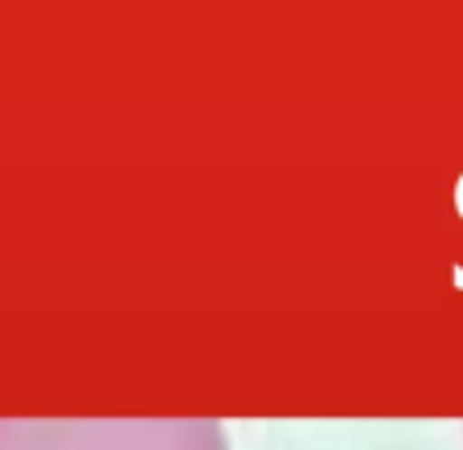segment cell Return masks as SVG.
<instances>
[{
  "label": "cell",
  "instance_id": "cell-1",
  "mask_svg": "<svg viewBox=\"0 0 463 450\" xmlns=\"http://www.w3.org/2000/svg\"><path fill=\"white\" fill-rule=\"evenodd\" d=\"M0 450H230V438L213 417L0 422Z\"/></svg>",
  "mask_w": 463,
  "mask_h": 450
}]
</instances>
